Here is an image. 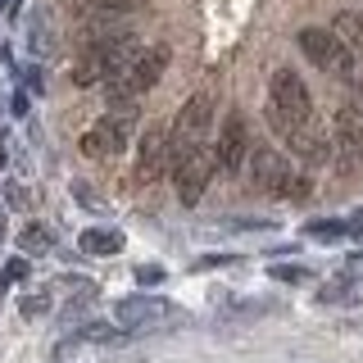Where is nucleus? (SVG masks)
<instances>
[{
    "label": "nucleus",
    "instance_id": "nucleus-38",
    "mask_svg": "<svg viewBox=\"0 0 363 363\" xmlns=\"http://www.w3.org/2000/svg\"><path fill=\"white\" fill-rule=\"evenodd\" d=\"M354 82H359V91H363V73H359V77H354Z\"/></svg>",
    "mask_w": 363,
    "mask_h": 363
},
{
    "label": "nucleus",
    "instance_id": "nucleus-30",
    "mask_svg": "<svg viewBox=\"0 0 363 363\" xmlns=\"http://www.w3.org/2000/svg\"><path fill=\"white\" fill-rule=\"evenodd\" d=\"M5 272H9V277H14V281H23V277H28V255L9 259V264H5Z\"/></svg>",
    "mask_w": 363,
    "mask_h": 363
},
{
    "label": "nucleus",
    "instance_id": "nucleus-1",
    "mask_svg": "<svg viewBox=\"0 0 363 363\" xmlns=\"http://www.w3.org/2000/svg\"><path fill=\"white\" fill-rule=\"evenodd\" d=\"M141 55L136 37L118 32V37H105V41H91L86 55L73 64V82L77 86H96V82H113L118 73H128V64Z\"/></svg>",
    "mask_w": 363,
    "mask_h": 363
},
{
    "label": "nucleus",
    "instance_id": "nucleus-26",
    "mask_svg": "<svg viewBox=\"0 0 363 363\" xmlns=\"http://www.w3.org/2000/svg\"><path fill=\"white\" fill-rule=\"evenodd\" d=\"M73 196H77V204H86V209H96V213H100V209H109V204L86 186V182H73Z\"/></svg>",
    "mask_w": 363,
    "mask_h": 363
},
{
    "label": "nucleus",
    "instance_id": "nucleus-11",
    "mask_svg": "<svg viewBox=\"0 0 363 363\" xmlns=\"http://www.w3.org/2000/svg\"><path fill=\"white\" fill-rule=\"evenodd\" d=\"M173 173V155H168V128H150L141 136V155H136V182H155Z\"/></svg>",
    "mask_w": 363,
    "mask_h": 363
},
{
    "label": "nucleus",
    "instance_id": "nucleus-15",
    "mask_svg": "<svg viewBox=\"0 0 363 363\" xmlns=\"http://www.w3.org/2000/svg\"><path fill=\"white\" fill-rule=\"evenodd\" d=\"M304 236L309 241H318V245H336V241H345V223L340 218H313V223H304Z\"/></svg>",
    "mask_w": 363,
    "mask_h": 363
},
{
    "label": "nucleus",
    "instance_id": "nucleus-21",
    "mask_svg": "<svg viewBox=\"0 0 363 363\" xmlns=\"http://www.w3.org/2000/svg\"><path fill=\"white\" fill-rule=\"evenodd\" d=\"M50 45H55V37H50V23L37 18V23H32V50H37L41 60H45V55H50Z\"/></svg>",
    "mask_w": 363,
    "mask_h": 363
},
{
    "label": "nucleus",
    "instance_id": "nucleus-33",
    "mask_svg": "<svg viewBox=\"0 0 363 363\" xmlns=\"http://www.w3.org/2000/svg\"><path fill=\"white\" fill-rule=\"evenodd\" d=\"M28 91H41V68H28Z\"/></svg>",
    "mask_w": 363,
    "mask_h": 363
},
{
    "label": "nucleus",
    "instance_id": "nucleus-24",
    "mask_svg": "<svg viewBox=\"0 0 363 363\" xmlns=\"http://www.w3.org/2000/svg\"><path fill=\"white\" fill-rule=\"evenodd\" d=\"M91 9H100V14H132L141 0H86Z\"/></svg>",
    "mask_w": 363,
    "mask_h": 363
},
{
    "label": "nucleus",
    "instance_id": "nucleus-37",
    "mask_svg": "<svg viewBox=\"0 0 363 363\" xmlns=\"http://www.w3.org/2000/svg\"><path fill=\"white\" fill-rule=\"evenodd\" d=\"M0 236H5V204H0Z\"/></svg>",
    "mask_w": 363,
    "mask_h": 363
},
{
    "label": "nucleus",
    "instance_id": "nucleus-2",
    "mask_svg": "<svg viewBox=\"0 0 363 363\" xmlns=\"http://www.w3.org/2000/svg\"><path fill=\"white\" fill-rule=\"evenodd\" d=\"M268 118L272 128L286 136L291 128H304V123H313V100H309V86H304V77L295 73V68H277L268 82Z\"/></svg>",
    "mask_w": 363,
    "mask_h": 363
},
{
    "label": "nucleus",
    "instance_id": "nucleus-36",
    "mask_svg": "<svg viewBox=\"0 0 363 363\" xmlns=\"http://www.w3.org/2000/svg\"><path fill=\"white\" fill-rule=\"evenodd\" d=\"M0 173H5V136H0Z\"/></svg>",
    "mask_w": 363,
    "mask_h": 363
},
{
    "label": "nucleus",
    "instance_id": "nucleus-29",
    "mask_svg": "<svg viewBox=\"0 0 363 363\" xmlns=\"http://www.w3.org/2000/svg\"><path fill=\"white\" fill-rule=\"evenodd\" d=\"M227 264H236V255H204V259H196V268H227Z\"/></svg>",
    "mask_w": 363,
    "mask_h": 363
},
{
    "label": "nucleus",
    "instance_id": "nucleus-16",
    "mask_svg": "<svg viewBox=\"0 0 363 363\" xmlns=\"http://www.w3.org/2000/svg\"><path fill=\"white\" fill-rule=\"evenodd\" d=\"M73 340H77V345H82V340H86V345H113V340H128V332H123L118 323H86Z\"/></svg>",
    "mask_w": 363,
    "mask_h": 363
},
{
    "label": "nucleus",
    "instance_id": "nucleus-12",
    "mask_svg": "<svg viewBox=\"0 0 363 363\" xmlns=\"http://www.w3.org/2000/svg\"><path fill=\"white\" fill-rule=\"evenodd\" d=\"M291 150L304 159V164H327L332 159V141H327V132H318L313 123H304V128H291L286 132Z\"/></svg>",
    "mask_w": 363,
    "mask_h": 363
},
{
    "label": "nucleus",
    "instance_id": "nucleus-6",
    "mask_svg": "<svg viewBox=\"0 0 363 363\" xmlns=\"http://www.w3.org/2000/svg\"><path fill=\"white\" fill-rule=\"evenodd\" d=\"M300 50H304V60L313 68H323V73L354 77V50H350L332 28H304L300 32Z\"/></svg>",
    "mask_w": 363,
    "mask_h": 363
},
{
    "label": "nucleus",
    "instance_id": "nucleus-35",
    "mask_svg": "<svg viewBox=\"0 0 363 363\" xmlns=\"http://www.w3.org/2000/svg\"><path fill=\"white\" fill-rule=\"evenodd\" d=\"M9 286H14V277H9V272H5V268H0V295H5Z\"/></svg>",
    "mask_w": 363,
    "mask_h": 363
},
{
    "label": "nucleus",
    "instance_id": "nucleus-8",
    "mask_svg": "<svg viewBox=\"0 0 363 363\" xmlns=\"http://www.w3.org/2000/svg\"><path fill=\"white\" fill-rule=\"evenodd\" d=\"M213 173H218V159H213V150H204V145H196L186 159H177V164H173L177 200L182 204H200V196H204V186H209Z\"/></svg>",
    "mask_w": 363,
    "mask_h": 363
},
{
    "label": "nucleus",
    "instance_id": "nucleus-34",
    "mask_svg": "<svg viewBox=\"0 0 363 363\" xmlns=\"http://www.w3.org/2000/svg\"><path fill=\"white\" fill-rule=\"evenodd\" d=\"M0 14H18V0H0Z\"/></svg>",
    "mask_w": 363,
    "mask_h": 363
},
{
    "label": "nucleus",
    "instance_id": "nucleus-20",
    "mask_svg": "<svg viewBox=\"0 0 363 363\" xmlns=\"http://www.w3.org/2000/svg\"><path fill=\"white\" fill-rule=\"evenodd\" d=\"M350 295H354V286H350V281L340 277V281H327V286L318 291V300H323V304H345Z\"/></svg>",
    "mask_w": 363,
    "mask_h": 363
},
{
    "label": "nucleus",
    "instance_id": "nucleus-3",
    "mask_svg": "<svg viewBox=\"0 0 363 363\" xmlns=\"http://www.w3.org/2000/svg\"><path fill=\"white\" fill-rule=\"evenodd\" d=\"M213 109H218V105H213L209 91H196V96L177 109L173 128H168V155H173V164H177V159H186L204 141V132L213 128Z\"/></svg>",
    "mask_w": 363,
    "mask_h": 363
},
{
    "label": "nucleus",
    "instance_id": "nucleus-27",
    "mask_svg": "<svg viewBox=\"0 0 363 363\" xmlns=\"http://www.w3.org/2000/svg\"><path fill=\"white\" fill-rule=\"evenodd\" d=\"M340 277H345L350 286H363V250H359V255H350V259H345V268H340Z\"/></svg>",
    "mask_w": 363,
    "mask_h": 363
},
{
    "label": "nucleus",
    "instance_id": "nucleus-5",
    "mask_svg": "<svg viewBox=\"0 0 363 363\" xmlns=\"http://www.w3.org/2000/svg\"><path fill=\"white\" fill-rule=\"evenodd\" d=\"M132 128H136V105H113L100 123H91V132H82V155L91 159L123 155V145L132 141Z\"/></svg>",
    "mask_w": 363,
    "mask_h": 363
},
{
    "label": "nucleus",
    "instance_id": "nucleus-32",
    "mask_svg": "<svg viewBox=\"0 0 363 363\" xmlns=\"http://www.w3.org/2000/svg\"><path fill=\"white\" fill-rule=\"evenodd\" d=\"M9 109H14L18 118H23V113H28V91H14V100H9Z\"/></svg>",
    "mask_w": 363,
    "mask_h": 363
},
{
    "label": "nucleus",
    "instance_id": "nucleus-4",
    "mask_svg": "<svg viewBox=\"0 0 363 363\" xmlns=\"http://www.w3.org/2000/svg\"><path fill=\"white\" fill-rule=\"evenodd\" d=\"M164 68H168V45H150V50H141L128 64V73H118L113 82H105L109 100H113V105H136V96H145V91L164 77Z\"/></svg>",
    "mask_w": 363,
    "mask_h": 363
},
{
    "label": "nucleus",
    "instance_id": "nucleus-28",
    "mask_svg": "<svg viewBox=\"0 0 363 363\" xmlns=\"http://www.w3.org/2000/svg\"><path fill=\"white\" fill-rule=\"evenodd\" d=\"M164 277H168V272L159 264H141V268H136V281H141V286H159Z\"/></svg>",
    "mask_w": 363,
    "mask_h": 363
},
{
    "label": "nucleus",
    "instance_id": "nucleus-14",
    "mask_svg": "<svg viewBox=\"0 0 363 363\" xmlns=\"http://www.w3.org/2000/svg\"><path fill=\"white\" fill-rule=\"evenodd\" d=\"M77 245H82V255H118L123 232L118 227H86V232L77 236Z\"/></svg>",
    "mask_w": 363,
    "mask_h": 363
},
{
    "label": "nucleus",
    "instance_id": "nucleus-13",
    "mask_svg": "<svg viewBox=\"0 0 363 363\" xmlns=\"http://www.w3.org/2000/svg\"><path fill=\"white\" fill-rule=\"evenodd\" d=\"M336 141L345 145L350 155L363 159V109L359 105H340L336 109Z\"/></svg>",
    "mask_w": 363,
    "mask_h": 363
},
{
    "label": "nucleus",
    "instance_id": "nucleus-10",
    "mask_svg": "<svg viewBox=\"0 0 363 363\" xmlns=\"http://www.w3.org/2000/svg\"><path fill=\"white\" fill-rule=\"evenodd\" d=\"M213 159H218L223 173H241L245 159H250V128H245V113H227L218 145H213Z\"/></svg>",
    "mask_w": 363,
    "mask_h": 363
},
{
    "label": "nucleus",
    "instance_id": "nucleus-19",
    "mask_svg": "<svg viewBox=\"0 0 363 363\" xmlns=\"http://www.w3.org/2000/svg\"><path fill=\"white\" fill-rule=\"evenodd\" d=\"M268 272H272L277 281H286V286H300V281H309V277H313V272L304 268V264H272Z\"/></svg>",
    "mask_w": 363,
    "mask_h": 363
},
{
    "label": "nucleus",
    "instance_id": "nucleus-23",
    "mask_svg": "<svg viewBox=\"0 0 363 363\" xmlns=\"http://www.w3.org/2000/svg\"><path fill=\"white\" fill-rule=\"evenodd\" d=\"M309 191H313V182H309V177H304V173H291L286 191H281V200H309Z\"/></svg>",
    "mask_w": 363,
    "mask_h": 363
},
{
    "label": "nucleus",
    "instance_id": "nucleus-22",
    "mask_svg": "<svg viewBox=\"0 0 363 363\" xmlns=\"http://www.w3.org/2000/svg\"><path fill=\"white\" fill-rule=\"evenodd\" d=\"M45 309H50V295H45V291H37V295H23V304H18V313H23V318H41Z\"/></svg>",
    "mask_w": 363,
    "mask_h": 363
},
{
    "label": "nucleus",
    "instance_id": "nucleus-18",
    "mask_svg": "<svg viewBox=\"0 0 363 363\" xmlns=\"http://www.w3.org/2000/svg\"><path fill=\"white\" fill-rule=\"evenodd\" d=\"M50 245H55V236H50V227H45V223H28L18 232V250H23V255H45Z\"/></svg>",
    "mask_w": 363,
    "mask_h": 363
},
{
    "label": "nucleus",
    "instance_id": "nucleus-25",
    "mask_svg": "<svg viewBox=\"0 0 363 363\" xmlns=\"http://www.w3.org/2000/svg\"><path fill=\"white\" fill-rule=\"evenodd\" d=\"M5 204H9V209H32L28 186H23V182H9V186H5Z\"/></svg>",
    "mask_w": 363,
    "mask_h": 363
},
{
    "label": "nucleus",
    "instance_id": "nucleus-9",
    "mask_svg": "<svg viewBox=\"0 0 363 363\" xmlns=\"http://www.w3.org/2000/svg\"><path fill=\"white\" fill-rule=\"evenodd\" d=\"M245 164H250V182H255L264 196H281V191H286V182H291V173H295V168L277 150H272V145H255Z\"/></svg>",
    "mask_w": 363,
    "mask_h": 363
},
{
    "label": "nucleus",
    "instance_id": "nucleus-17",
    "mask_svg": "<svg viewBox=\"0 0 363 363\" xmlns=\"http://www.w3.org/2000/svg\"><path fill=\"white\" fill-rule=\"evenodd\" d=\"M332 32H336V37L350 45V50H363V14H354V9H345V14H336Z\"/></svg>",
    "mask_w": 363,
    "mask_h": 363
},
{
    "label": "nucleus",
    "instance_id": "nucleus-31",
    "mask_svg": "<svg viewBox=\"0 0 363 363\" xmlns=\"http://www.w3.org/2000/svg\"><path fill=\"white\" fill-rule=\"evenodd\" d=\"M345 232H350V236H359V241H363V209H354V213L345 218Z\"/></svg>",
    "mask_w": 363,
    "mask_h": 363
},
{
    "label": "nucleus",
    "instance_id": "nucleus-7",
    "mask_svg": "<svg viewBox=\"0 0 363 363\" xmlns=\"http://www.w3.org/2000/svg\"><path fill=\"white\" fill-rule=\"evenodd\" d=\"M123 332H155V327H173L177 323V309L168 300H155V295H128V300H118V309H113Z\"/></svg>",
    "mask_w": 363,
    "mask_h": 363
}]
</instances>
